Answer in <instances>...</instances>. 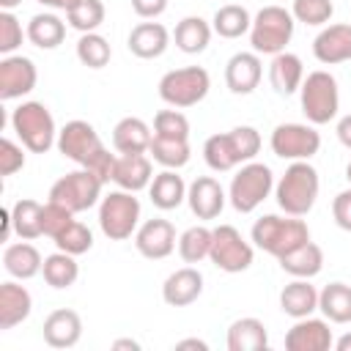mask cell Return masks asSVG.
I'll use <instances>...</instances> for the list:
<instances>
[{
    "instance_id": "6da1fadb",
    "label": "cell",
    "mask_w": 351,
    "mask_h": 351,
    "mask_svg": "<svg viewBox=\"0 0 351 351\" xmlns=\"http://www.w3.org/2000/svg\"><path fill=\"white\" fill-rule=\"evenodd\" d=\"M261 151V132L255 126H236L222 134H211L203 143V159L214 173H228L244 162H252Z\"/></svg>"
},
{
    "instance_id": "7a4b0ae2",
    "label": "cell",
    "mask_w": 351,
    "mask_h": 351,
    "mask_svg": "<svg viewBox=\"0 0 351 351\" xmlns=\"http://www.w3.org/2000/svg\"><path fill=\"white\" fill-rule=\"evenodd\" d=\"M318 189H321L318 170L310 165V159H302V162H291L285 167V173L274 184V197L285 214L304 217L313 211V206L318 200Z\"/></svg>"
},
{
    "instance_id": "3957f363",
    "label": "cell",
    "mask_w": 351,
    "mask_h": 351,
    "mask_svg": "<svg viewBox=\"0 0 351 351\" xmlns=\"http://www.w3.org/2000/svg\"><path fill=\"white\" fill-rule=\"evenodd\" d=\"M250 236H252V244H255L258 250H263V252L280 258V255L291 252L293 247L304 244V241L310 239V228H307L304 219L291 217V214H285V217L263 214L261 219H255Z\"/></svg>"
},
{
    "instance_id": "277c9868",
    "label": "cell",
    "mask_w": 351,
    "mask_h": 351,
    "mask_svg": "<svg viewBox=\"0 0 351 351\" xmlns=\"http://www.w3.org/2000/svg\"><path fill=\"white\" fill-rule=\"evenodd\" d=\"M293 27H296V19H293V14L288 8H282V5H263L252 16V27H250L252 52H258V55L285 52V47L293 38Z\"/></svg>"
},
{
    "instance_id": "5b68a950",
    "label": "cell",
    "mask_w": 351,
    "mask_h": 351,
    "mask_svg": "<svg viewBox=\"0 0 351 351\" xmlns=\"http://www.w3.org/2000/svg\"><path fill=\"white\" fill-rule=\"evenodd\" d=\"M11 129L22 140V145L33 154H47L58 143V126L47 104L41 101H22L11 112Z\"/></svg>"
},
{
    "instance_id": "8992f818",
    "label": "cell",
    "mask_w": 351,
    "mask_h": 351,
    "mask_svg": "<svg viewBox=\"0 0 351 351\" xmlns=\"http://www.w3.org/2000/svg\"><path fill=\"white\" fill-rule=\"evenodd\" d=\"M137 192L112 189L99 200V228L110 241H126L140 228V200Z\"/></svg>"
},
{
    "instance_id": "52a82bcc",
    "label": "cell",
    "mask_w": 351,
    "mask_h": 351,
    "mask_svg": "<svg viewBox=\"0 0 351 351\" xmlns=\"http://www.w3.org/2000/svg\"><path fill=\"white\" fill-rule=\"evenodd\" d=\"M274 189V173L263 162H244L228 186V200L239 214L255 211Z\"/></svg>"
},
{
    "instance_id": "ba28073f",
    "label": "cell",
    "mask_w": 351,
    "mask_h": 351,
    "mask_svg": "<svg viewBox=\"0 0 351 351\" xmlns=\"http://www.w3.org/2000/svg\"><path fill=\"white\" fill-rule=\"evenodd\" d=\"M299 99H302V112H304L307 123L324 126V123L335 121V115L340 110L337 80L324 69L310 71L299 88Z\"/></svg>"
},
{
    "instance_id": "9c48e42d",
    "label": "cell",
    "mask_w": 351,
    "mask_h": 351,
    "mask_svg": "<svg viewBox=\"0 0 351 351\" xmlns=\"http://www.w3.org/2000/svg\"><path fill=\"white\" fill-rule=\"evenodd\" d=\"M211 88V77L203 66H184V69H173L159 80V96L165 104L184 110V107H195L208 96Z\"/></svg>"
},
{
    "instance_id": "30bf717a",
    "label": "cell",
    "mask_w": 351,
    "mask_h": 351,
    "mask_svg": "<svg viewBox=\"0 0 351 351\" xmlns=\"http://www.w3.org/2000/svg\"><path fill=\"white\" fill-rule=\"evenodd\" d=\"M101 186H104V184H101L90 170L80 167V170H71V173L60 176V178L49 186V200H55V203L66 206L69 211L80 214V211H88V208H93V206L99 203Z\"/></svg>"
},
{
    "instance_id": "8fae6325",
    "label": "cell",
    "mask_w": 351,
    "mask_h": 351,
    "mask_svg": "<svg viewBox=\"0 0 351 351\" xmlns=\"http://www.w3.org/2000/svg\"><path fill=\"white\" fill-rule=\"evenodd\" d=\"M208 258L219 271L239 274V271H247L252 266L255 250L233 225H217V228H211V252H208Z\"/></svg>"
},
{
    "instance_id": "7c38bea8",
    "label": "cell",
    "mask_w": 351,
    "mask_h": 351,
    "mask_svg": "<svg viewBox=\"0 0 351 351\" xmlns=\"http://www.w3.org/2000/svg\"><path fill=\"white\" fill-rule=\"evenodd\" d=\"M274 156L288 159V162H302L313 159L321 148V134L315 132L313 123H280L271 132L269 140Z\"/></svg>"
},
{
    "instance_id": "4fadbf2b",
    "label": "cell",
    "mask_w": 351,
    "mask_h": 351,
    "mask_svg": "<svg viewBox=\"0 0 351 351\" xmlns=\"http://www.w3.org/2000/svg\"><path fill=\"white\" fill-rule=\"evenodd\" d=\"M58 151L69 159V162H74V165H80V167H85L101 148H104V143H101V137H99V132L93 129V123H88V121H80V118H74V121H69L63 129H58Z\"/></svg>"
},
{
    "instance_id": "5bb4252c",
    "label": "cell",
    "mask_w": 351,
    "mask_h": 351,
    "mask_svg": "<svg viewBox=\"0 0 351 351\" xmlns=\"http://www.w3.org/2000/svg\"><path fill=\"white\" fill-rule=\"evenodd\" d=\"M38 82V69L25 55H3L0 60V99H22Z\"/></svg>"
},
{
    "instance_id": "9a60e30c",
    "label": "cell",
    "mask_w": 351,
    "mask_h": 351,
    "mask_svg": "<svg viewBox=\"0 0 351 351\" xmlns=\"http://www.w3.org/2000/svg\"><path fill=\"white\" fill-rule=\"evenodd\" d=\"M176 228L170 219H162V217H154V219H145L137 233H134V247L143 258L148 261H162L167 258L173 250H176Z\"/></svg>"
},
{
    "instance_id": "2e32d148",
    "label": "cell",
    "mask_w": 351,
    "mask_h": 351,
    "mask_svg": "<svg viewBox=\"0 0 351 351\" xmlns=\"http://www.w3.org/2000/svg\"><path fill=\"white\" fill-rule=\"evenodd\" d=\"M335 346L332 329L326 318H296V324L285 332V348L288 351H329Z\"/></svg>"
},
{
    "instance_id": "e0dca14e",
    "label": "cell",
    "mask_w": 351,
    "mask_h": 351,
    "mask_svg": "<svg viewBox=\"0 0 351 351\" xmlns=\"http://www.w3.org/2000/svg\"><path fill=\"white\" fill-rule=\"evenodd\" d=\"M225 200L228 195L214 176H197L186 186V203L197 219H217L225 208Z\"/></svg>"
},
{
    "instance_id": "ac0fdd59",
    "label": "cell",
    "mask_w": 351,
    "mask_h": 351,
    "mask_svg": "<svg viewBox=\"0 0 351 351\" xmlns=\"http://www.w3.org/2000/svg\"><path fill=\"white\" fill-rule=\"evenodd\" d=\"M313 55L324 66H337L351 60V22L326 25L313 38Z\"/></svg>"
},
{
    "instance_id": "d6986e66",
    "label": "cell",
    "mask_w": 351,
    "mask_h": 351,
    "mask_svg": "<svg viewBox=\"0 0 351 351\" xmlns=\"http://www.w3.org/2000/svg\"><path fill=\"white\" fill-rule=\"evenodd\" d=\"M263 77V63L258 52H236L225 63V85L236 96H247L258 88Z\"/></svg>"
},
{
    "instance_id": "ffe728a7",
    "label": "cell",
    "mask_w": 351,
    "mask_h": 351,
    "mask_svg": "<svg viewBox=\"0 0 351 351\" xmlns=\"http://www.w3.org/2000/svg\"><path fill=\"white\" fill-rule=\"evenodd\" d=\"M44 343L49 348H74L82 337V318L77 310L60 307L44 318Z\"/></svg>"
},
{
    "instance_id": "44dd1931",
    "label": "cell",
    "mask_w": 351,
    "mask_h": 351,
    "mask_svg": "<svg viewBox=\"0 0 351 351\" xmlns=\"http://www.w3.org/2000/svg\"><path fill=\"white\" fill-rule=\"evenodd\" d=\"M200 293H203V274L195 266L176 269L162 282V299L170 307H189L192 302L200 299Z\"/></svg>"
},
{
    "instance_id": "7402d4cb",
    "label": "cell",
    "mask_w": 351,
    "mask_h": 351,
    "mask_svg": "<svg viewBox=\"0 0 351 351\" xmlns=\"http://www.w3.org/2000/svg\"><path fill=\"white\" fill-rule=\"evenodd\" d=\"M154 181V165L145 154H121L115 162V173H112V184L118 189L126 192H140L145 186H151Z\"/></svg>"
},
{
    "instance_id": "603a6c76",
    "label": "cell",
    "mask_w": 351,
    "mask_h": 351,
    "mask_svg": "<svg viewBox=\"0 0 351 351\" xmlns=\"http://www.w3.org/2000/svg\"><path fill=\"white\" fill-rule=\"evenodd\" d=\"M126 44H129V52L134 58L154 60V58L165 55V49L170 47V33L162 22H140L132 27Z\"/></svg>"
},
{
    "instance_id": "cb8c5ba5",
    "label": "cell",
    "mask_w": 351,
    "mask_h": 351,
    "mask_svg": "<svg viewBox=\"0 0 351 351\" xmlns=\"http://www.w3.org/2000/svg\"><path fill=\"white\" fill-rule=\"evenodd\" d=\"M30 310H33V296L25 285L14 280L0 285V332H8L16 324L27 321Z\"/></svg>"
},
{
    "instance_id": "d4e9b609",
    "label": "cell",
    "mask_w": 351,
    "mask_h": 351,
    "mask_svg": "<svg viewBox=\"0 0 351 351\" xmlns=\"http://www.w3.org/2000/svg\"><path fill=\"white\" fill-rule=\"evenodd\" d=\"M269 82L271 88L280 93V96H291L302 88L304 82V66H302V58L293 55V52H277L271 55V63H269Z\"/></svg>"
},
{
    "instance_id": "484cf974",
    "label": "cell",
    "mask_w": 351,
    "mask_h": 351,
    "mask_svg": "<svg viewBox=\"0 0 351 351\" xmlns=\"http://www.w3.org/2000/svg\"><path fill=\"white\" fill-rule=\"evenodd\" d=\"M151 140H154L151 126L137 115L121 118L112 129V148L118 154H145L151 148Z\"/></svg>"
},
{
    "instance_id": "4316f807",
    "label": "cell",
    "mask_w": 351,
    "mask_h": 351,
    "mask_svg": "<svg viewBox=\"0 0 351 351\" xmlns=\"http://www.w3.org/2000/svg\"><path fill=\"white\" fill-rule=\"evenodd\" d=\"M280 269L291 277H302V280H313L315 274H321L324 269V250L315 241H304L299 247H293L291 252L280 255Z\"/></svg>"
},
{
    "instance_id": "83f0119b",
    "label": "cell",
    "mask_w": 351,
    "mask_h": 351,
    "mask_svg": "<svg viewBox=\"0 0 351 351\" xmlns=\"http://www.w3.org/2000/svg\"><path fill=\"white\" fill-rule=\"evenodd\" d=\"M280 310L285 315H291L293 321L304 318V315H313L318 310V291H315V285H310V280L293 277L280 291Z\"/></svg>"
},
{
    "instance_id": "f1b7e54d",
    "label": "cell",
    "mask_w": 351,
    "mask_h": 351,
    "mask_svg": "<svg viewBox=\"0 0 351 351\" xmlns=\"http://www.w3.org/2000/svg\"><path fill=\"white\" fill-rule=\"evenodd\" d=\"M3 266H5V271H8L14 280H30V277L41 274L44 258H41V252L25 239V241L8 244V247L3 250Z\"/></svg>"
},
{
    "instance_id": "f546056e",
    "label": "cell",
    "mask_w": 351,
    "mask_h": 351,
    "mask_svg": "<svg viewBox=\"0 0 351 351\" xmlns=\"http://www.w3.org/2000/svg\"><path fill=\"white\" fill-rule=\"evenodd\" d=\"M269 346L266 324L255 315L236 318L228 326V351H263Z\"/></svg>"
},
{
    "instance_id": "4dcf8cb0",
    "label": "cell",
    "mask_w": 351,
    "mask_h": 351,
    "mask_svg": "<svg viewBox=\"0 0 351 351\" xmlns=\"http://www.w3.org/2000/svg\"><path fill=\"white\" fill-rule=\"evenodd\" d=\"M148 195H151V203L162 211H173L178 208L184 200H186V184L184 178L178 176V170H162L154 176L151 186H148Z\"/></svg>"
},
{
    "instance_id": "1f68e13d",
    "label": "cell",
    "mask_w": 351,
    "mask_h": 351,
    "mask_svg": "<svg viewBox=\"0 0 351 351\" xmlns=\"http://www.w3.org/2000/svg\"><path fill=\"white\" fill-rule=\"evenodd\" d=\"M25 30H27V41L33 47H38V49H55L66 38V22L58 14H52V11L30 16Z\"/></svg>"
},
{
    "instance_id": "d6a6232c",
    "label": "cell",
    "mask_w": 351,
    "mask_h": 351,
    "mask_svg": "<svg viewBox=\"0 0 351 351\" xmlns=\"http://www.w3.org/2000/svg\"><path fill=\"white\" fill-rule=\"evenodd\" d=\"M211 33L214 27L203 19V16H184L176 30H173V38H176V47L186 55H200L206 52L208 41H211Z\"/></svg>"
},
{
    "instance_id": "836d02e7",
    "label": "cell",
    "mask_w": 351,
    "mask_h": 351,
    "mask_svg": "<svg viewBox=\"0 0 351 351\" xmlns=\"http://www.w3.org/2000/svg\"><path fill=\"white\" fill-rule=\"evenodd\" d=\"M318 310L329 324H351V285L329 282L318 291Z\"/></svg>"
},
{
    "instance_id": "e575fe53",
    "label": "cell",
    "mask_w": 351,
    "mask_h": 351,
    "mask_svg": "<svg viewBox=\"0 0 351 351\" xmlns=\"http://www.w3.org/2000/svg\"><path fill=\"white\" fill-rule=\"evenodd\" d=\"M74 258H77V255H69V252H63V250L47 255V258H44V269H41L44 282H47L49 288H55V291L71 288V285L77 282V277H80V263H77Z\"/></svg>"
},
{
    "instance_id": "d590c367",
    "label": "cell",
    "mask_w": 351,
    "mask_h": 351,
    "mask_svg": "<svg viewBox=\"0 0 351 351\" xmlns=\"http://www.w3.org/2000/svg\"><path fill=\"white\" fill-rule=\"evenodd\" d=\"M211 27L219 38H241L244 33H250L252 27V16L244 5L239 3H228V5H219L214 11V19H211Z\"/></svg>"
},
{
    "instance_id": "8d00e7d4",
    "label": "cell",
    "mask_w": 351,
    "mask_h": 351,
    "mask_svg": "<svg viewBox=\"0 0 351 351\" xmlns=\"http://www.w3.org/2000/svg\"><path fill=\"white\" fill-rule=\"evenodd\" d=\"M41 214H44V206L33 197H22L11 206V219H14V233L19 239H38L44 236V225H41Z\"/></svg>"
},
{
    "instance_id": "74e56055",
    "label": "cell",
    "mask_w": 351,
    "mask_h": 351,
    "mask_svg": "<svg viewBox=\"0 0 351 351\" xmlns=\"http://www.w3.org/2000/svg\"><path fill=\"white\" fill-rule=\"evenodd\" d=\"M148 154L154 156V162H159L167 170H178L189 162L192 151H189V140H170V137H156L151 140Z\"/></svg>"
},
{
    "instance_id": "f35d334b",
    "label": "cell",
    "mask_w": 351,
    "mask_h": 351,
    "mask_svg": "<svg viewBox=\"0 0 351 351\" xmlns=\"http://www.w3.org/2000/svg\"><path fill=\"white\" fill-rule=\"evenodd\" d=\"M211 252V228L192 225L178 236V255L184 263H200Z\"/></svg>"
},
{
    "instance_id": "ab89813d",
    "label": "cell",
    "mask_w": 351,
    "mask_h": 351,
    "mask_svg": "<svg viewBox=\"0 0 351 351\" xmlns=\"http://www.w3.org/2000/svg\"><path fill=\"white\" fill-rule=\"evenodd\" d=\"M112 58L110 41L99 33H82L77 41V60L88 69H104Z\"/></svg>"
},
{
    "instance_id": "60d3db41",
    "label": "cell",
    "mask_w": 351,
    "mask_h": 351,
    "mask_svg": "<svg viewBox=\"0 0 351 351\" xmlns=\"http://www.w3.org/2000/svg\"><path fill=\"white\" fill-rule=\"evenodd\" d=\"M104 14L107 8L101 0H80L71 11H66V22L80 33H96L104 22Z\"/></svg>"
},
{
    "instance_id": "b9f144b4",
    "label": "cell",
    "mask_w": 351,
    "mask_h": 351,
    "mask_svg": "<svg viewBox=\"0 0 351 351\" xmlns=\"http://www.w3.org/2000/svg\"><path fill=\"white\" fill-rule=\"evenodd\" d=\"M52 241H55L58 250H63V252H69V255H82V252H88V250L93 247V233H90V228H88L85 222L74 219V222L66 225Z\"/></svg>"
},
{
    "instance_id": "7bdbcfd3",
    "label": "cell",
    "mask_w": 351,
    "mask_h": 351,
    "mask_svg": "<svg viewBox=\"0 0 351 351\" xmlns=\"http://www.w3.org/2000/svg\"><path fill=\"white\" fill-rule=\"evenodd\" d=\"M291 14H293V19L302 22V25L321 27V25H326V22L332 19L335 5H332V0H293Z\"/></svg>"
},
{
    "instance_id": "ee69618b",
    "label": "cell",
    "mask_w": 351,
    "mask_h": 351,
    "mask_svg": "<svg viewBox=\"0 0 351 351\" xmlns=\"http://www.w3.org/2000/svg\"><path fill=\"white\" fill-rule=\"evenodd\" d=\"M154 134L170 140H189V121L181 110H159L154 115Z\"/></svg>"
},
{
    "instance_id": "f6af8a7d",
    "label": "cell",
    "mask_w": 351,
    "mask_h": 351,
    "mask_svg": "<svg viewBox=\"0 0 351 351\" xmlns=\"http://www.w3.org/2000/svg\"><path fill=\"white\" fill-rule=\"evenodd\" d=\"M25 36H27V30H22V22L14 16V11H3L0 8V52L3 55H14L22 47Z\"/></svg>"
},
{
    "instance_id": "bcb514c9",
    "label": "cell",
    "mask_w": 351,
    "mask_h": 351,
    "mask_svg": "<svg viewBox=\"0 0 351 351\" xmlns=\"http://www.w3.org/2000/svg\"><path fill=\"white\" fill-rule=\"evenodd\" d=\"M74 222V211H69L66 206L55 203V200H47L44 203V214H41V225H44V236L55 239L66 225Z\"/></svg>"
},
{
    "instance_id": "7dc6e473",
    "label": "cell",
    "mask_w": 351,
    "mask_h": 351,
    "mask_svg": "<svg viewBox=\"0 0 351 351\" xmlns=\"http://www.w3.org/2000/svg\"><path fill=\"white\" fill-rule=\"evenodd\" d=\"M25 145H16L11 137L0 140V176H14L25 167Z\"/></svg>"
},
{
    "instance_id": "c3c4849f",
    "label": "cell",
    "mask_w": 351,
    "mask_h": 351,
    "mask_svg": "<svg viewBox=\"0 0 351 351\" xmlns=\"http://www.w3.org/2000/svg\"><path fill=\"white\" fill-rule=\"evenodd\" d=\"M115 162H118V156L110 154L107 148H101V151L85 165V170H90L101 184H110V181H112V173H115Z\"/></svg>"
},
{
    "instance_id": "681fc988",
    "label": "cell",
    "mask_w": 351,
    "mask_h": 351,
    "mask_svg": "<svg viewBox=\"0 0 351 351\" xmlns=\"http://www.w3.org/2000/svg\"><path fill=\"white\" fill-rule=\"evenodd\" d=\"M332 217H335V225L340 230H348L351 233V186L335 195V200H332Z\"/></svg>"
},
{
    "instance_id": "f907efd6",
    "label": "cell",
    "mask_w": 351,
    "mask_h": 351,
    "mask_svg": "<svg viewBox=\"0 0 351 351\" xmlns=\"http://www.w3.org/2000/svg\"><path fill=\"white\" fill-rule=\"evenodd\" d=\"M167 3L170 0H132V8L140 19H156L167 11Z\"/></svg>"
},
{
    "instance_id": "816d5d0a",
    "label": "cell",
    "mask_w": 351,
    "mask_h": 351,
    "mask_svg": "<svg viewBox=\"0 0 351 351\" xmlns=\"http://www.w3.org/2000/svg\"><path fill=\"white\" fill-rule=\"evenodd\" d=\"M335 132H337V140L351 151V112L337 121V129H335Z\"/></svg>"
},
{
    "instance_id": "f5cc1de1",
    "label": "cell",
    "mask_w": 351,
    "mask_h": 351,
    "mask_svg": "<svg viewBox=\"0 0 351 351\" xmlns=\"http://www.w3.org/2000/svg\"><path fill=\"white\" fill-rule=\"evenodd\" d=\"M36 3H41L44 8H52V11H71L80 0H36Z\"/></svg>"
},
{
    "instance_id": "db71d44e",
    "label": "cell",
    "mask_w": 351,
    "mask_h": 351,
    "mask_svg": "<svg viewBox=\"0 0 351 351\" xmlns=\"http://www.w3.org/2000/svg\"><path fill=\"white\" fill-rule=\"evenodd\" d=\"M176 348H178V351H184V348L208 351V343H206V340H197V337H186V340H178V343H176Z\"/></svg>"
},
{
    "instance_id": "11a10c76",
    "label": "cell",
    "mask_w": 351,
    "mask_h": 351,
    "mask_svg": "<svg viewBox=\"0 0 351 351\" xmlns=\"http://www.w3.org/2000/svg\"><path fill=\"white\" fill-rule=\"evenodd\" d=\"M112 348H115V351H121V348L140 351V343H137V340H132V337H123V340H115V343H112Z\"/></svg>"
},
{
    "instance_id": "9f6ffc18",
    "label": "cell",
    "mask_w": 351,
    "mask_h": 351,
    "mask_svg": "<svg viewBox=\"0 0 351 351\" xmlns=\"http://www.w3.org/2000/svg\"><path fill=\"white\" fill-rule=\"evenodd\" d=\"M335 348H337V351H351V332H346L343 337H337V340H335Z\"/></svg>"
},
{
    "instance_id": "6f0895ef",
    "label": "cell",
    "mask_w": 351,
    "mask_h": 351,
    "mask_svg": "<svg viewBox=\"0 0 351 351\" xmlns=\"http://www.w3.org/2000/svg\"><path fill=\"white\" fill-rule=\"evenodd\" d=\"M19 3H22V0H0V8H3V11H14Z\"/></svg>"
},
{
    "instance_id": "680465c9",
    "label": "cell",
    "mask_w": 351,
    "mask_h": 351,
    "mask_svg": "<svg viewBox=\"0 0 351 351\" xmlns=\"http://www.w3.org/2000/svg\"><path fill=\"white\" fill-rule=\"evenodd\" d=\"M346 178H348V184H351V162L346 165Z\"/></svg>"
}]
</instances>
